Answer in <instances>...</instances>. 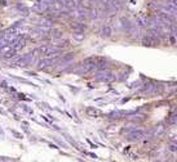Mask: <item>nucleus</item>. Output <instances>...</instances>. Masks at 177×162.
Instances as JSON below:
<instances>
[{"label":"nucleus","instance_id":"2","mask_svg":"<svg viewBox=\"0 0 177 162\" xmlns=\"http://www.w3.org/2000/svg\"><path fill=\"white\" fill-rule=\"evenodd\" d=\"M143 135H145V132H143L142 130H133L129 132V135H128V140L133 142V140H140V139L143 138Z\"/></svg>","mask_w":177,"mask_h":162},{"label":"nucleus","instance_id":"7","mask_svg":"<svg viewBox=\"0 0 177 162\" xmlns=\"http://www.w3.org/2000/svg\"><path fill=\"white\" fill-rule=\"evenodd\" d=\"M111 34H113V30L110 26H104V27H102V36L109 38V36H111Z\"/></svg>","mask_w":177,"mask_h":162},{"label":"nucleus","instance_id":"1","mask_svg":"<svg viewBox=\"0 0 177 162\" xmlns=\"http://www.w3.org/2000/svg\"><path fill=\"white\" fill-rule=\"evenodd\" d=\"M9 45L14 50H21L22 48H25V45H26V40H25V38H16Z\"/></svg>","mask_w":177,"mask_h":162},{"label":"nucleus","instance_id":"5","mask_svg":"<svg viewBox=\"0 0 177 162\" xmlns=\"http://www.w3.org/2000/svg\"><path fill=\"white\" fill-rule=\"evenodd\" d=\"M72 36H74V40H76V41H79V43H80V41H83L84 38H86V35H84V32H83V31H76Z\"/></svg>","mask_w":177,"mask_h":162},{"label":"nucleus","instance_id":"3","mask_svg":"<svg viewBox=\"0 0 177 162\" xmlns=\"http://www.w3.org/2000/svg\"><path fill=\"white\" fill-rule=\"evenodd\" d=\"M39 25H40V26H43V27H52L53 21L50 20V18H44V20H40Z\"/></svg>","mask_w":177,"mask_h":162},{"label":"nucleus","instance_id":"4","mask_svg":"<svg viewBox=\"0 0 177 162\" xmlns=\"http://www.w3.org/2000/svg\"><path fill=\"white\" fill-rule=\"evenodd\" d=\"M86 113H87L88 116H91V117H93V116H97V115H101V112H99L98 109L93 108V107H89V108H87Z\"/></svg>","mask_w":177,"mask_h":162},{"label":"nucleus","instance_id":"6","mask_svg":"<svg viewBox=\"0 0 177 162\" xmlns=\"http://www.w3.org/2000/svg\"><path fill=\"white\" fill-rule=\"evenodd\" d=\"M142 44H143L145 46H151V45H155V41H154L153 39H150L149 36L145 35V38L142 39Z\"/></svg>","mask_w":177,"mask_h":162},{"label":"nucleus","instance_id":"8","mask_svg":"<svg viewBox=\"0 0 177 162\" xmlns=\"http://www.w3.org/2000/svg\"><path fill=\"white\" fill-rule=\"evenodd\" d=\"M71 27L74 28V30H76V31H84V28H86V25L80 23V22H75V23L71 25Z\"/></svg>","mask_w":177,"mask_h":162}]
</instances>
